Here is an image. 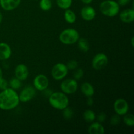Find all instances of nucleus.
Instances as JSON below:
<instances>
[{
  "label": "nucleus",
  "mask_w": 134,
  "mask_h": 134,
  "mask_svg": "<svg viewBox=\"0 0 134 134\" xmlns=\"http://www.w3.org/2000/svg\"><path fill=\"white\" fill-rule=\"evenodd\" d=\"M19 102L18 94L14 89L7 88L0 92V109L12 110L18 105Z\"/></svg>",
  "instance_id": "obj_1"
},
{
  "label": "nucleus",
  "mask_w": 134,
  "mask_h": 134,
  "mask_svg": "<svg viewBox=\"0 0 134 134\" xmlns=\"http://www.w3.org/2000/svg\"><path fill=\"white\" fill-rule=\"evenodd\" d=\"M48 102L53 108L63 110L69 105V99L64 92H56L51 94L48 97Z\"/></svg>",
  "instance_id": "obj_2"
},
{
  "label": "nucleus",
  "mask_w": 134,
  "mask_h": 134,
  "mask_svg": "<svg viewBox=\"0 0 134 134\" xmlns=\"http://www.w3.org/2000/svg\"><path fill=\"white\" fill-rule=\"evenodd\" d=\"M99 10L106 16L114 17L119 14L120 5L113 0H105L100 3Z\"/></svg>",
  "instance_id": "obj_3"
},
{
  "label": "nucleus",
  "mask_w": 134,
  "mask_h": 134,
  "mask_svg": "<svg viewBox=\"0 0 134 134\" xmlns=\"http://www.w3.org/2000/svg\"><path fill=\"white\" fill-rule=\"evenodd\" d=\"M79 39V34L74 28H67L63 30L59 35V40L64 44H73Z\"/></svg>",
  "instance_id": "obj_4"
},
{
  "label": "nucleus",
  "mask_w": 134,
  "mask_h": 134,
  "mask_svg": "<svg viewBox=\"0 0 134 134\" xmlns=\"http://www.w3.org/2000/svg\"><path fill=\"white\" fill-rule=\"evenodd\" d=\"M68 69L66 65L63 63H58L55 64L51 70V75L54 79L60 81L67 76L68 73Z\"/></svg>",
  "instance_id": "obj_5"
},
{
  "label": "nucleus",
  "mask_w": 134,
  "mask_h": 134,
  "mask_svg": "<svg viewBox=\"0 0 134 134\" xmlns=\"http://www.w3.org/2000/svg\"><path fill=\"white\" fill-rule=\"evenodd\" d=\"M60 88L65 94H73L78 89V83L75 79H68L62 82Z\"/></svg>",
  "instance_id": "obj_6"
},
{
  "label": "nucleus",
  "mask_w": 134,
  "mask_h": 134,
  "mask_svg": "<svg viewBox=\"0 0 134 134\" xmlns=\"http://www.w3.org/2000/svg\"><path fill=\"white\" fill-rule=\"evenodd\" d=\"M108 64V57L104 53H98L96 55L92 62V68L96 70L103 69Z\"/></svg>",
  "instance_id": "obj_7"
},
{
  "label": "nucleus",
  "mask_w": 134,
  "mask_h": 134,
  "mask_svg": "<svg viewBox=\"0 0 134 134\" xmlns=\"http://www.w3.org/2000/svg\"><path fill=\"white\" fill-rule=\"evenodd\" d=\"M49 85V81L46 75L39 74L37 75L34 79V87L39 91H44L47 90Z\"/></svg>",
  "instance_id": "obj_8"
},
{
  "label": "nucleus",
  "mask_w": 134,
  "mask_h": 134,
  "mask_svg": "<svg viewBox=\"0 0 134 134\" xmlns=\"http://www.w3.org/2000/svg\"><path fill=\"white\" fill-rule=\"evenodd\" d=\"M113 107L116 115L119 116H124V115L128 113L129 111V105L128 102L126 100L122 98L118 99L115 101Z\"/></svg>",
  "instance_id": "obj_9"
},
{
  "label": "nucleus",
  "mask_w": 134,
  "mask_h": 134,
  "mask_svg": "<svg viewBox=\"0 0 134 134\" xmlns=\"http://www.w3.org/2000/svg\"><path fill=\"white\" fill-rule=\"evenodd\" d=\"M36 94L35 88L33 86H26L20 92L18 95L20 102L26 103L34 98Z\"/></svg>",
  "instance_id": "obj_10"
},
{
  "label": "nucleus",
  "mask_w": 134,
  "mask_h": 134,
  "mask_svg": "<svg viewBox=\"0 0 134 134\" xmlns=\"http://www.w3.org/2000/svg\"><path fill=\"white\" fill-rule=\"evenodd\" d=\"M15 77L21 81L27 79L29 75V70L27 67L24 64H18L14 71Z\"/></svg>",
  "instance_id": "obj_11"
},
{
  "label": "nucleus",
  "mask_w": 134,
  "mask_h": 134,
  "mask_svg": "<svg viewBox=\"0 0 134 134\" xmlns=\"http://www.w3.org/2000/svg\"><path fill=\"white\" fill-rule=\"evenodd\" d=\"M21 3V0H0V6L3 10L10 11L16 9Z\"/></svg>",
  "instance_id": "obj_12"
},
{
  "label": "nucleus",
  "mask_w": 134,
  "mask_h": 134,
  "mask_svg": "<svg viewBox=\"0 0 134 134\" xmlns=\"http://www.w3.org/2000/svg\"><path fill=\"white\" fill-rule=\"evenodd\" d=\"M96 10L92 7L85 6L81 11V15L82 19L86 21H91L96 17Z\"/></svg>",
  "instance_id": "obj_13"
},
{
  "label": "nucleus",
  "mask_w": 134,
  "mask_h": 134,
  "mask_svg": "<svg viewBox=\"0 0 134 134\" xmlns=\"http://www.w3.org/2000/svg\"><path fill=\"white\" fill-rule=\"evenodd\" d=\"M119 16L122 22L131 23L134 20V10L133 9H128L122 10Z\"/></svg>",
  "instance_id": "obj_14"
},
{
  "label": "nucleus",
  "mask_w": 134,
  "mask_h": 134,
  "mask_svg": "<svg viewBox=\"0 0 134 134\" xmlns=\"http://www.w3.org/2000/svg\"><path fill=\"white\" fill-rule=\"evenodd\" d=\"M11 54V48L7 43H0V60H8Z\"/></svg>",
  "instance_id": "obj_15"
},
{
  "label": "nucleus",
  "mask_w": 134,
  "mask_h": 134,
  "mask_svg": "<svg viewBox=\"0 0 134 134\" xmlns=\"http://www.w3.org/2000/svg\"><path fill=\"white\" fill-rule=\"evenodd\" d=\"M88 132L90 134H103L105 133V128L101 123L94 122L88 127Z\"/></svg>",
  "instance_id": "obj_16"
},
{
  "label": "nucleus",
  "mask_w": 134,
  "mask_h": 134,
  "mask_svg": "<svg viewBox=\"0 0 134 134\" xmlns=\"http://www.w3.org/2000/svg\"><path fill=\"white\" fill-rule=\"evenodd\" d=\"M81 90L82 94L86 97H92L95 93L94 86L87 82L82 84L81 86Z\"/></svg>",
  "instance_id": "obj_17"
},
{
  "label": "nucleus",
  "mask_w": 134,
  "mask_h": 134,
  "mask_svg": "<svg viewBox=\"0 0 134 134\" xmlns=\"http://www.w3.org/2000/svg\"><path fill=\"white\" fill-rule=\"evenodd\" d=\"M76 18L77 17H76V14L74 11L69 9L65 10V13H64V19L68 23H74L76 21Z\"/></svg>",
  "instance_id": "obj_18"
},
{
  "label": "nucleus",
  "mask_w": 134,
  "mask_h": 134,
  "mask_svg": "<svg viewBox=\"0 0 134 134\" xmlns=\"http://www.w3.org/2000/svg\"><path fill=\"white\" fill-rule=\"evenodd\" d=\"M84 120L88 123H91L94 121V120L96 118V114L94 111L91 109H87L83 113Z\"/></svg>",
  "instance_id": "obj_19"
},
{
  "label": "nucleus",
  "mask_w": 134,
  "mask_h": 134,
  "mask_svg": "<svg viewBox=\"0 0 134 134\" xmlns=\"http://www.w3.org/2000/svg\"><path fill=\"white\" fill-rule=\"evenodd\" d=\"M78 42V47L79 48L81 51L84 52H86L90 49V44H89L88 41L85 38H79Z\"/></svg>",
  "instance_id": "obj_20"
},
{
  "label": "nucleus",
  "mask_w": 134,
  "mask_h": 134,
  "mask_svg": "<svg viewBox=\"0 0 134 134\" xmlns=\"http://www.w3.org/2000/svg\"><path fill=\"white\" fill-rule=\"evenodd\" d=\"M56 3L60 9L66 10L71 6L72 0H56Z\"/></svg>",
  "instance_id": "obj_21"
},
{
  "label": "nucleus",
  "mask_w": 134,
  "mask_h": 134,
  "mask_svg": "<svg viewBox=\"0 0 134 134\" xmlns=\"http://www.w3.org/2000/svg\"><path fill=\"white\" fill-rule=\"evenodd\" d=\"M39 7L43 11H48L52 7V1L51 0H40Z\"/></svg>",
  "instance_id": "obj_22"
},
{
  "label": "nucleus",
  "mask_w": 134,
  "mask_h": 134,
  "mask_svg": "<svg viewBox=\"0 0 134 134\" xmlns=\"http://www.w3.org/2000/svg\"><path fill=\"white\" fill-rule=\"evenodd\" d=\"M124 123L129 127H133L134 126V116L133 114L126 113L124 115Z\"/></svg>",
  "instance_id": "obj_23"
},
{
  "label": "nucleus",
  "mask_w": 134,
  "mask_h": 134,
  "mask_svg": "<svg viewBox=\"0 0 134 134\" xmlns=\"http://www.w3.org/2000/svg\"><path fill=\"white\" fill-rule=\"evenodd\" d=\"M9 85L11 88L14 89V90H17V89L20 88L21 87L22 82H21L20 80L15 77V78H13L10 80L9 82Z\"/></svg>",
  "instance_id": "obj_24"
},
{
  "label": "nucleus",
  "mask_w": 134,
  "mask_h": 134,
  "mask_svg": "<svg viewBox=\"0 0 134 134\" xmlns=\"http://www.w3.org/2000/svg\"><path fill=\"white\" fill-rule=\"evenodd\" d=\"M63 111V116L66 120H69V119H72L73 116V111L71 108L69 107L68 106L65 107Z\"/></svg>",
  "instance_id": "obj_25"
},
{
  "label": "nucleus",
  "mask_w": 134,
  "mask_h": 134,
  "mask_svg": "<svg viewBox=\"0 0 134 134\" xmlns=\"http://www.w3.org/2000/svg\"><path fill=\"white\" fill-rule=\"evenodd\" d=\"M68 70H75L78 67V62L76 60H70L66 65Z\"/></svg>",
  "instance_id": "obj_26"
},
{
  "label": "nucleus",
  "mask_w": 134,
  "mask_h": 134,
  "mask_svg": "<svg viewBox=\"0 0 134 134\" xmlns=\"http://www.w3.org/2000/svg\"><path fill=\"white\" fill-rule=\"evenodd\" d=\"M84 71L82 69H77L74 72L73 77L75 80H79L83 77Z\"/></svg>",
  "instance_id": "obj_27"
},
{
  "label": "nucleus",
  "mask_w": 134,
  "mask_h": 134,
  "mask_svg": "<svg viewBox=\"0 0 134 134\" xmlns=\"http://www.w3.org/2000/svg\"><path fill=\"white\" fill-rule=\"evenodd\" d=\"M120 116L118 115H114V116H113L111 119V124L113 126H116L117 125V124H119V123H120Z\"/></svg>",
  "instance_id": "obj_28"
},
{
  "label": "nucleus",
  "mask_w": 134,
  "mask_h": 134,
  "mask_svg": "<svg viewBox=\"0 0 134 134\" xmlns=\"http://www.w3.org/2000/svg\"><path fill=\"white\" fill-rule=\"evenodd\" d=\"M8 86H9V82L6 79H5L4 78L0 79V89L1 90L7 88Z\"/></svg>",
  "instance_id": "obj_29"
},
{
  "label": "nucleus",
  "mask_w": 134,
  "mask_h": 134,
  "mask_svg": "<svg viewBox=\"0 0 134 134\" xmlns=\"http://www.w3.org/2000/svg\"><path fill=\"white\" fill-rule=\"evenodd\" d=\"M97 119H98V122H99V123L103 122H104L106 119L105 113L103 112H102V113H100L99 114H98V116H97Z\"/></svg>",
  "instance_id": "obj_30"
},
{
  "label": "nucleus",
  "mask_w": 134,
  "mask_h": 134,
  "mask_svg": "<svg viewBox=\"0 0 134 134\" xmlns=\"http://www.w3.org/2000/svg\"><path fill=\"white\" fill-rule=\"evenodd\" d=\"M131 0H118L117 3L120 6H125V5H128Z\"/></svg>",
  "instance_id": "obj_31"
},
{
  "label": "nucleus",
  "mask_w": 134,
  "mask_h": 134,
  "mask_svg": "<svg viewBox=\"0 0 134 134\" xmlns=\"http://www.w3.org/2000/svg\"><path fill=\"white\" fill-rule=\"evenodd\" d=\"M86 103L88 106H92L94 104V99L92 97H88L87 100H86Z\"/></svg>",
  "instance_id": "obj_32"
},
{
  "label": "nucleus",
  "mask_w": 134,
  "mask_h": 134,
  "mask_svg": "<svg viewBox=\"0 0 134 134\" xmlns=\"http://www.w3.org/2000/svg\"><path fill=\"white\" fill-rule=\"evenodd\" d=\"M92 1L93 0H81V1H82L83 3L86 4V5H88V4L91 3Z\"/></svg>",
  "instance_id": "obj_33"
},
{
  "label": "nucleus",
  "mask_w": 134,
  "mask_h": 134,
  "mask_svg": "<svg viewBox=\"0 0 134 134\" xmlns=\"http://www.w3.org/2000/svg\"><path fill=\"white\" fill-rule=\"evenodd\" d=\"M3 78V71L1 70V69L0 68V79Z\"/></svg>",
  "instance_id": "obj_34"
},
{
  "label": "nucleus",
  "mask_w": 134,
  "mask_h": 134,
  "mask_svg": "<svg viewBox=\"0 0 134 134\" xmlns=\"http://www.w3.org/2000/svg\"><path fill=\"white\" fill-rule=\"evenodd\" d=\"M2 20H3V15H2V14H1V12H0V24L1 23Z\"/></svg>",
  "instance_id": "obj_35"
},
{
  "label": "nucleus",
  "mask_w": 134,
  "mask_h": 134,
  "mask_svg": "<svg viewBox=\"0 0 134 134\" xmlns=\"http://www.w3.org/2000/svg\"><path fill=\"white\" fill-rule=\"evenodd\" d=\"M133 41H134V37H132V39H131V42H132V47H133V45H134Z\"/></svg>",
  "instance_id": "obj_36"
}]
</instances>
